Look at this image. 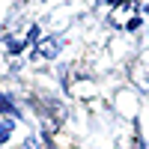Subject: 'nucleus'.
Listing matches in <instances>:
<instances>
[{
  "mask_svg": "<svg viewBox=\"0 0 149 149\" xmlns=\"http://www.w3.org/2000/svg\"><path fill=\"white\" fill-rule=\"evenodd\" d=\"M54 51H57V42H45V45H42V54H45V57H51Z\"/></svg>",
  "mask_w": 149,
  "mask_h": 149,
  "instance_id": "f257e3e1",
  "label": "nucleus"
},
{
  "mask_svg": "<svg viewBox=\"0 0 149 149\" xmlns=\"http://www.w3.org/2000/svg\"><path fill=\"white\" fill-rule=\"evenodd\" d=\"M9 131H12L9 122H6V125H0V140H6V137H9Z\"/></svg>",
  "mask_w": 149,
  "mask_h": 149,
  "instance_id": "f03ea898",
  "label": "nucleus"
}]
</instances>
